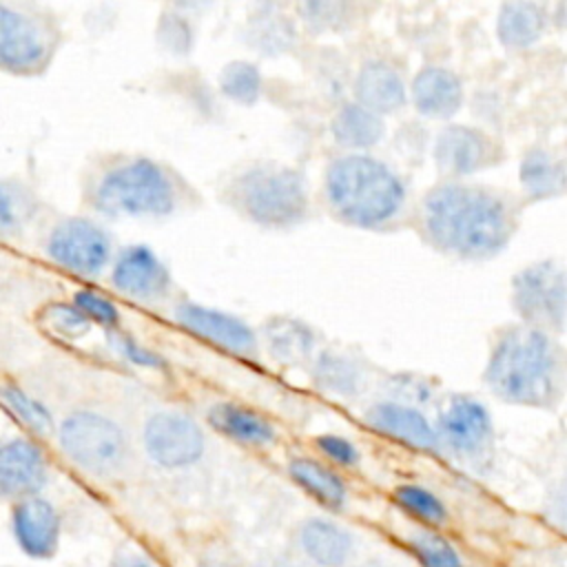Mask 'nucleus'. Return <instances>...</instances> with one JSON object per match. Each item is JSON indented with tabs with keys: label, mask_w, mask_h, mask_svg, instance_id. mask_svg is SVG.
Masks as SVG:
<instances>
[{
	"label": "nucleus",
	"mask_w": 567,
	"mask_h": 567,
	"mask_svg": "<svg viewBox=\"0 0 567 567\" xmlns=\"http://www.w3.org/2000/svg\"><path fill=\"white\" fill-rule=\"evenodd\" d=\"M354 100L365 109L390 115L405 106L408 84L403 73L383 58H368L354 75Z\"/></svg>",
	"instance_id": "obj_18"
},
{
	"label": "nucleus",
	"mask_w": 567,
	"mask_h": 567,
	"mask_svg": "<svg viewBox=\"0 0 567 567\" xmlns=\"http://www.w3.org/2000/svg\"><path fill=\"white\" fill-rule=\"evenodd\" d=\"M2 401L9 410V414H13V419L20 421L31 434H35L40 439H47L53 432H58L53 414L49 412V408L42 401H38L35 396H31L27 390H22L20 385L4 383Z\"/></svg>",
	"instance_id": "obj_29"
},
{
	"label": "nucleus",
	"mask_w": 567,
	"mask_h": 567,
	"mask_svg": "<svg viewBox=\"0 0 567 567\" xmlns=\"http://www.w3.org/2000/svg\"><path fill=\"white\" fill-rule=\"evenodd\" d=\"M11 529L18 547L35 560H47L58 551L60 514L44 496L16 501L11 507Z\"/></svg>",
	"instance_id": "obj_16"
},
{
	"label": "nucleus",
	"mask_w": 567,
	"mask_h": 567,
	"mask_svg": "<svg viewBox=\"0 0 567 567\" xmlns=\"http://www.w3.org/2000/svg\"><path fill=\"white\" fill-rule=\"evenodd\" d=\"M439 447L461 461H478L487 454L494 427L485 405L472 396H452L436 419Z\"/></svg>",
	"instance_id": "obj_11"
},
{
	"label": "nucleus",
	"mask_w": 567,
	"mask_h": 567,
	"mask_svg": "<svg viewBox=\"0 0 567 567\" xmlns=\"http://www.w3.org/2000/svg\"><path fill=\"white\" fill-rule=\"evenodd\" d=\"M549 514L563 529H567V478H563L560 485L556 487L549 501Z\"/></svg>",
	"instance_id": "obj_42"
},
{
	"label": "nucleus",
	"mask_w": 567,
	"mask_h": 567,
	"mask_svg": "<svg viewBox=\"0 0 567 567\" xmlns=\"http://www.w3.org/2000/svg\"><path fill=\"white\" fill-rule=\"evenodd\" d=\"M323 197L339 221L377 230L403 213L408 188L383 159L368 153H343L332 157L323 171Z\"/></svg>",
	"instance_id": "obj_4"
},
{
	"label": "nucleus",
	"mask_w": 567,
	"mask_h": 567,
	"mask_svg": "<svg viewBox=\"0 0 567 567\" xmlns=\"http://www.w3.org/2000/svg\"><path fill=\"white\" fill-rule=\"evenodd\" d=\"M408 547L421 567H465L456 547L427 527L414 529L408 536Z\"/></svg>",
	"instance_id": "obj_32"
},
{
	"label": "nucleus",
	"mask_w": 567,
	"mask_h": 567,
	"mask_svg": "<svg viewBox=\"0 0 567 567\" xmlns=\"http://www.w3.org/2000/svg\"><path fill=\"white\" fill-rule=\"evenodd\" d=\"M111 286L131 301L155 303L168 295L173 279L151 246L131 244L117 252L111 266Z\"/></svg>",
	"instance_id": "obj_13"
},
{
	"label": "nucleus",
	"mask_w": 567,
	"mask_h": 567,
	"mask_svg": "<svg viewBox=\"0 0 567 567\" xmlns=\"http://www.w3.org/2000/svg\"><path fill=\"white\" fill-rule=\"evenodd\" d=\"M60 452L89 476L113 478L128 463L126 432L113 419L95 410H75L58 425Z\"/></svg>",
	"instance_id": "obj_6"
},
{
	"label": "nucleus",
	"mask_w": 567,
	"mask_h": 567,
	"mask_svg": "<svg viewBox=\"0 0 567 567\" xmlns=\"http://www.w3.org/2000/svg\"><path fill=\"white\" fill-rule=\"evenodd\" d=\"M297 543L317 567H343L354 554V536L339 523L312 516L299 525Z\"/></svg>",
	"instance_id": "obj_20"
},
{
	"label": "nucleus",
	"mask_w": 567,
	"mask_h": 567,
	"mask_svg": "<svg viewBox=\"0 0 567 567\" xmlns=\"http://www.w3.org/2000/svg\"><path fill=\"white\" fill-rule=\"evenodd\" d=\"M496 162V142L481 128L447 124L434 140V164L447 177H465Z\"/></svg>",
	"instance_id": "obj_14"
},
{
	"label": "nucleus",
	"mask_w": 567,
	"mask_h": 567,
	"mask_svg": "<svg viewBox=\"0 0 567 567\" xmlns=\"http://www.w3.org/2000/svg\"><path fill=\"white\" fill-rule=\"evenodd\" d=\"M82 312L84 317L91 321V323H97L102 326L106 332L109 330H117L120 326V310L117 306L100 295L97 290H91V288H80L73 292V299H71Z\"/></svg>",
	"instance_id": "obj_38"
},
{
	"label": "nucleus",
	"mask_w": 567,
	"mask_h": 567,
	"mask_svg": "<svg viewBox=\"0 0 567 567\" xmlns=\"http://www.w3.org/2000/svg\"><path fill=\"white\" fill-rule=\"evenodd\" d=\"M288 476L310 494L319 505L341 512L348 503V487L341 474L326 463L310 456H295L288 461Z\"/></svg>",
	"instance_id": "obj_24"
},
{
	"label": "nucleus",
	"mask_w": 567,
	"mask_h": 567,
	"mask_svg": "<svg viewBox=\"0 0 567 567\" xmlns=\"http://www.w3.org/2000/svg\"><path fill=\"white\" fill-rule=\"evenodd\" d=\"M142 445L157 467L182 470L202 458L206 436L193 416L179 410H157L144 423Z\"/></svg>",
	"instance_id": "obj_10"
},
{
	"label": "nucleus",
	"mask_w": 567,
	"mask_h": 567,
	"mask_svg": "<svg viewBox=\"0 0 567 567\" xmlns=\"http://www.w3.org/2000/svg\"><path fill=\"white\" fill-rule=\"evenodd\" d=\"M40 323L53 332L60 334L64 339H80L91 330V321L84 317V312L71 301H53L47 303L40 315H38Z\"/></svg>",
	"instance_id": "obj_34"
},
{
	"label": "nucleus",
	"mask_w": 567,
	"mask_h": 567,
	"mask_svg": "<svg viewBox=\"0 0 567 567\" xmlns=\"http://www.w3.org/2000/svg\"><path fill=\"white\" fill-rule=\"evenodd\" d=\"M197 567H239L237 558L226 549H208L199 556Z\"/></svg>",
	"instance_id": "obj_43"
},
{
	"label": "nucleus",
	"mask_w": 567,
	"mask_h": 567,
	"mask_svg": "<svg viewBox=\"0 0 567 567\" xmlns=\"http://www.w3.org/2000/svg\"><path fill=\"white\" fill-rule=\"evenodd\" d=\"M485 383L507 403L551 408L567 383V354L549 332L527 323L512 326L489 352Z\"/></svg>",
	"instance_id": "obj_3"
},
{
	"label": "nucleus",
	"mask_w": 567,
	"mask_h": 567,
	"mask_svg": "<svg viewBox=\"0 0 567 567\" xmlns=\"http://www.w3.org/2000/svg\"><path fill=\"white\" fill-rule=\"evenodd\" d=\"M259 337L266 352L281 365L312 363L319 354L317 332L295 317H270Z\"/></svg>",
	"instance_id": "obj_21"
},
{
	"label": "nucleus",
	"mask_w": 567,
	"mask_h": 567,
	"mask_svg": "<svg viewBox=\"0 0 567 567\" xmlns=\"http://www.w3.org/2000/svg\"><path fill=\"white\" fill-rule=\"evenodd\" d=\"M60 31L49 13L31 4L0 2V64L7 73H42L58 47Z\"/></svg>",
	"instance_id": "obj_7"
},
{
	"label": "nucleus",
	"mask_w": 567,
	"mask_h": 567,
	"mask_svg": "<svg viewBox=\"0 0 567 567\" xmlns=\"http://www.w3.org/2000/svg\"><path fill=\"white\" fill-rule=\"evenodd\" d=\"M330 133L334 144L348 153H365L381 142L385 135V124L383 115L352 100L334 111L330 120Z\"/></svg>",
	"instance_id": "obj_23"
},
{
	"label": "nucleus",
	"mask_w": 567,
	"mask_h": 567,
	"mask_svg": "<svg viewBox=\"0 0 567 567\" xmlns=\"http://www.w3.org/2000/svg\"><path fill=\"white\" fill-rule=\"evenodd\" d=\"M261 13H255L248 22V44L261 55H281L290 51L297 42L295 22L277 13V7H259Z\"/></svg>",
	"instance_id": "obj_27"
},
{
	"label": "nucleus",
	"mask_w": 567,
	"mask_h": 567,
	"mask_svg": "<svg viewBox=\"0 0 567 567\" xmlns=\"http://www.w3.org/2000/svg\"><path fill=\"white\" fill-rule=\"evenodd\" d=\"M206 419L215 432L246 447H266L275 441L272 423L264 414L239 403H215Z\"/></svg>",
	"instance_id": "obj_22"
},
{
	"label": "nucleus",
	"mask_w": 567,
	"mask_h": 567,
	"mask_svg": "<svg viewBox=\"0 0 567 567\" xmlns=\"http://www.w3.org/2000/svg\"><path fill=\"white\" fill-rule=\"evenodd\" d=\"M193 195L171 166L137 153L106 155L84 177V202L104 217H171Z\"/></svg>",
	"instance_id": "obj_2"
},
{
	"label": "nucleus",
	"mask_w": 567,
	"mask_h": 567,
	"mask_svg": "<svg viewBox=\"0 0 567 567\" xmlns=\"http://www.w3.org/2000/svg\"><path fill=\"white\" fill-rule=\"evenodd\" d=\"M410 100L421 115L445 120L463 104V82L454 71L430 64L414 75L410 84Z\"/></svg>",
	"instance_id": "obj_19"
},
{
	"label": "nucleus",
	"mask_w": 567,
	"mask_h": 567,
	"mask_svg": "<svg viewBox=\"0 0 567 567\" xmlns=\"http://www.w3.org/2000/svg\"><path fill=\"white\" fill-rule=\"evenodd\" d=\"M310 377L315 385L328 394L352 399L363 392L365 370L361 361L346 352L321 350L310 363Z\"/></svg>",
	"instance_id": "obj_25"
},
{
	"label": "nucleus",
	"mask_w": 567,
	"mask_h": 567,
	"mask_svg": "<svg viewBox=\"0 0 567 567\" xmlns=\"http://www.w3.org/2000/svg\"><path fill=\"white\" fill-rule=\"evenodd\" d=\"M512 301L527 326L545 332L567 323V270L554 261H538L512 279Z\"/></svg>",
	"instance_id": "obj_8"
},
{
	"label": "nucleus",
	"mask_w": 567,
	"mask_h": 567,
	"mask_svg": "<svg viewBox=\"0 0 567 567\" xmlns=\"http://www.w3.org/2000/svg\"><path fill=\"white\" fill-rule=\"evenodd\" d=\"M297 11L301 16V22L315 31H343L354 22V16L359 11L357 4L350 2H301L297 4Z\"/></svg>",
	"instance_id": "obj_33"
},
{
	"label": "nucleus",
	"mask_w": 567,
	"mask_h": 567,
	"mask_svg": "<svg viewBox=\"0 0 567 567\" xmlns=\"http://www.w3.org/2000/svg\"><path fill=\"white\" fill-rule=\"evenodd\" d=\"M545 27L543 9L534 2H505L498 11L496 33L509 49H525L534 44Z\"/></svg>",
	"instance_id": "obj_26"
},
{
	"label": "nucleus",
	"mask_w": 567,
	"mask_h": 567,
	"mask_svg": "<svg viewBox=\"0 0 567 567\" xmlns=\"http://www.w3.org/2000/svg\"><path fill=\"white\" fill-rule=\"evenodd\" d=\"M315 447L339 467H357L361 463L359 447L339 434H321L315 439Z\"/></svg>",
	"instance_id": "obj_40"
},
{
	"label": "nucleus",
	"mask_w": 567,
	"mask_h": 567,
	"mask_svg": "<svg viewBox=\"0 0 567 567\" xmlns=\"http://www.w3.org/2000/svg\"><path fill=\"white\" fill-rule=\"evenodd\" d=\"M49 481V465L42 447L24 436L9 439L0 450V489L9 501L40 496Z\"/></svg>",
	"instance_id": "obj_15"
},
{
	"label": "nucleus",
	"mask_w": 567,
	"mask_h": 567,
	"mask_svg": "<svg viewBox=\"0 0 567 567\" xmlns=\"http://www.w3.org/2000/svg\"><path fill=\"white\" fill-rule=\"evenodd\" d=\"M106 341H109V346H111V350H113L115 354H120L124 361H128V363H133V365H137V368H148V370H159V368H164V359H162L155 350L142 346V343H140L135 337H131L128 332L109 330V332H106Z\"/></svg>",
	"instance_id": "obj_39"
},
{
	"label": "nucleus",
	"mask_w": 567,
	"mask_h": 567,
	"mask_svg": "<svg viewBox=\"0 0 567 567\" xmlns=\"http://www.w3.org/2000/svg\"><path fill=\"white\" fill-rule=\"evenodd\" d=\"M520 184L532 197H551L565 190L567 168L545 148H532L520 162Z\"/></svg>",
	"instance_id": "obj_28"
},
{
	"label": "nucleus",
	"mask_w": 567,
	"mask_h": 567,
	"mask_svg": "<svg viewBox=\"0 0 567 567\" xmlns=\"http://www.w3.org/2000/svg\"><path fill=\"white\" fill-rule=\"evenodd\" d=\"M264 78L255 62L230 60L219 71V91L230 102L241 106H252L261 97Z\"/></svg>",
	"instance_id": "obj_30"
},
{
	"label": "nucleus",
	"mask_w": 567,
	"mask_h": 567,
	"mask_svg": "<svg viewBox=\"0 0 567 567\" xmlns=\"http://www.w3.org/2000/svg\"><path fill=\"white\" fill-rule=\"evenodd\" d=\"M423 239L445 255L487 259L501 252L516 228L512 202L494 188L441 182L419 204Z\"/></svg>",
	"instance_id": "obj_1"
},
{
	"label": "nucleus",
	"mask_w": 567,
	"mask_h": 567,
	"mask_svg": "<svg viewBox=\"0 0 567 567\" xmlns=\"http://www.w3.org/2000/svg\"><path fill=\"white\" fill-rule=\"evenodd\" d=\"M219 193L228 208L261 228L297 226L310 210L303 173L275 159H257L235 168Z\"/></svg>",
	"instance_id": "obj_5"
},
{
	"label": "nucleus",
	"mask_w": 567,
	"mask_h": 567,
	"mask_svg": "<svg viewBox=\"0 0 567 567\" xmlns=\"http://www.w3.org/2000/svg\"><path fill=\"white\" fill-rule=\"evenodd\" d=\"M31 217V197L24 186L4 179L0 186V228L2 235L9 237L11 233L20 230L22 224Z\"/></svg>",
	"instance_id": "obj_36"
},
{
	"label": "nucleus",
	"mask_w": 567,
	"mask_h": 567,
	"mask_svg": "<svg viewBox=\"0 0 567 567\" xmlns=\"http://www.w3.org/2000/svg\"><path fill=\"white\" fill-rule=\"evenodd\" d=\"M365 423L374 432L399 441L408 447L421 450V452H436L439 450V436L436 427L427 421V416L412 405H403L396 401H379L365 412Z\"/></svg>",
	"instance_id": "obj_17"
},
{
	"label": "nucleus",
	"mask_w": 567,
	"mask_h": 567,
	"mask_svg": "<svg viewBox=\"0 0 567 567\" xmlns=\"http://www.w3.org/2000/svg\"><path fill=\"white\" fill-rule=\"evenodd\" d=\"M173 317L188 334L228 354L244 359H255L259 354V334L235 315L184 299L175 306Z\"/></svg>",
	"instance_id": "obj_12"
},
{
	"label": "nucleus",
	"mask_w": 567,
	"mask_h": 567,
	"mask_svg": "<svg viewBox=\"0 0 567 567\" xmlns=\"http://www.w3.org/2000/svg\"><path fill=\"white\" fill-rule=\"evenodd\" d=\"M252 567H299V565L292 563L290 558H284V556H264Z\"/></svg>",
	"instance_id": "obj_44"
},
{
	"label": "nucleus",
	"mask_w": 567,
	"mask_h": 567,
	"mask_svg": "<svg viewBox=\"0 0 567 567\" xmlns=\"http://www.w3.org/2000/svg\"><path fill=\"white\" fill-rule=\"evenodd\" d=\"M434 396L432 383L414 372H399L388 379V399L419 408L423 403H430Z\"/></svg>",
	"instance_id": "obj_37"
},
{
	"label": "nucleus",
	"mask_w": 567,
	"mask_h": 567,
	"mask_svg": "<svg viewBox=\"0 0 567 567\" xmlns=\"http://www.w3.org/2000/svg\"><path fill=\"white\" fill-rule=\"evenodd\" d=\"M392 498L403 512H408L412 518L425 525H443L447 520L445 503L423 485H416V483L396 485L392 492Z\"/></svg>",
	"instance_id": "obj_31"
},
{
	"label": "nucleus",
	"mask_w": 567,
	"mask_h": 567,
	"mask_svg": "<svg viewBox=\"0 0 567 567\" xmlns=\"http://www.w3.org/2000/svg\"><path fill=\"white\" fill-rule=\"evenodd\" d=\"M157 44L173 55H188L195 47V29L177 9H164L157 20Z\"/></svg>",
	"instance_id": "obj_35"
},
{
	"label": "nucleus",
	"mask_w": 567,
	"mask_h": 567,
	"mask_svg": "<svg viewBox=\"0 0 567 567\" xmlns=\"http://www.w3.org/2000/svg\"><path fill=\"white\" fill-rule=\"evenodd\" d=\"M44 250L62 270L95 279L111 261V237L89 217H66L51 228Z\"/></svg>",
	"instance_id": "obj_9"
},
{
	"label": "nucleus",
	"mask_w": 567,
	"mask_h": 567,
	"mask_svg": "<svg viewBox=\"0 0 567 567\" xmlns=\"http://www.w3.org/2000/svg\"><path fill=\"white\" fill-rule=\"evenodd\" d=\"M106 567H155V563L148 558L146 551H142L128 543H122L113 549Z\"/></svg>",
	"instance_id": "obj_41"
}]
</instances>
